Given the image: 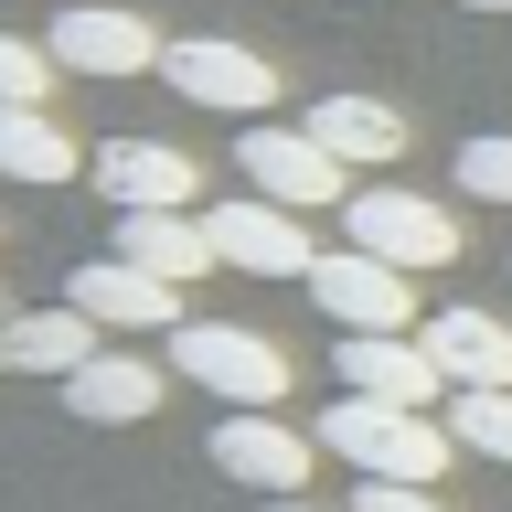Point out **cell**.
I'll list each match as a JSON object with an SVG mask.
<instances>
[{"label":"cell","mask_w":512,"mask_h":512,"mask_svg":"<svg viewBox=\"0 0 512 512\" xmlns=\"http://www.w3.org/2000/svg\"><path fill=\"white\" fill-rule=\"evenodd\" d=\"M320 448H331V459H352L363 480H438L459 438H448V416H427V406L331 395V406H320Z\"/></svg>","instance_id":"obj_1"},{"label":"cell","mask_w":512,"mask_h":512,"mask_svg":"<svg viewBox=\"0 0 512 512\" xmlns=\"http://www.w3.org/2000/svg\"><path fill=\"white\" fill-rule=\"evenodd\" d=\"M54 64L64 75H96V86H118V75H150L171 43L150 32V11H128V0H54Z\"/></svg>","instance_id":"obj_2"},{"label":"cell","mask_w":512,"mask_h":512,"mask_svg":"<svg viewBox=\"0 0 512 512\" xmlns=\"http://www.w3.org/2000/svg\"><path fill=\"white\" fill-rule=\"evenodd\" d=\"M171 363H182L203 395H224V406H278L288 395V352L267 342V331H235V320H182V331H171Z\"/></svg>","instance_id":"obj_3"},{"label":"cell","mask_w":512,"mask_h":512,"mask_svg":"<svg viewBox=\"0 0 512 512\" xmlns=\"http://www.w3.org/2000/svg\"><path fill=\"white\" fill-rule=\"evenodd\" d=\"M235 171H246V192H267V203H288V214L352 203V160L320 150L310 128H246V139H235Z\"/></svg>","instance_id":"obj_4"},{"label":"cell","mask_w":512,"mask_h":512,"mask_svg":"<svg viewBox=\"0 0 512 512\" xmlns=\"http://www.w3.org/2000/svg\"><path fill=\"white\" fill-rule=\"evenodd\" d=\"M310 427H278V406H224V427L203 438V459H214L235 491H256V502H278V491H299L310 480Z\"/></svg>","instance_id":"obj_5"},{"label":"cell","mask_w":512,"mask_h":512,"mask_svg":"<svg viewBox=\"0 0 512 512\" xmlns=\"http://www.w3.org/2000/svg\"><path fill=\"white\" fill-rule=\"evenodd\" d=\"M160 86L192 96V107H214V118H256L267 96H278V64L246 54V43H224V32H192L160 54Z\"/></svg>","instance_id":"obj_6"},{"label":"cell","mask_w":512,"mask_h":512,"mask_svg":"<svg viewBox=\"0 0 512 512\" xmlns=\"http://www.w3.org/2000/svg\"><path fill=\"white\" fill-rule=\"evenodd\" d=\"M310 299H320V320H342V331H416L406 267H395V256H374V246L320 256V267H310Z\"/></svg>","instance_id":"obj_7"},{"label":"cell","mask_w":512,"mask_h":512,"mask_svg":"<svg viewBox=\"0 0 512 512\" xmlns=\"http://www.w3.org/2000/svg\"><path fill=\"white\" fill-rule=\"evenodd\" d=\"M64 299H75L96 331H182V278H150V267H139V256H118V246L86 256Z\"/></svg>","instance_id":"obj_8"},{"label":"cell","mask_w":512,"mask_h":512,"mask_svg":"<svg viewBox=\"0 0 512 512\" xmlns=\"http://www.w3.org/2000/svg\"><path fill=\"white\" fill-rule=\"evenodd\" d=\"M352 246L395 256V267L416 278V267H448V256H459V224H448V203L384 182V192H352Z\"/></svg>","instance_id":"obj_9"},{"label":"cell","mask_w":512,"mask_h":512,"mask_svg":"<svg viewBox=\"0 0 512 512\" xmlns=\"http://www.w3.org/2000/svg\"><path fill=\"white\" fill-rule=\"evenodd\" d=\"M203 235H214V256H224V267H246V278H310V267H320L310 235H299V214H288V203H267V192L214 203V214H203Z\"/></svg>","instance_id":"obj_10"},{"label":"cell","mask_w":512,"mask_h":512,"mask_svg":"<svg viewBox=\"0 0 512 512\" xmlns=\"http://www.w3.org/2000/svg\"><path fill=\"white\" fill-rule=\"evenodd\" d=\"M331 363H342V395H384V406H438V395H459L416 331H342Z\"/></svg>","instance_id":"obj_11"},{"label":"cell","mask_w":512,"mask_h":512,"mask_svg":"<svg viewBox=\"0 0 512 512\" xmlns=\"http://www.w3.org/2000/svg\"><path fill=\"white\" fill-rule=\"evenodd\" d=\"M86 182L118 203V214H192V160L171 139H107L86 160Z\"/></svg>","instance_id":"obj_12"},{"label":"cell","mask_w":512,"mask_h":512,"mask_svg":"<svg viewBox=\"0 0 512 512\" xmlns=\"http://www.w3.org/2000/svg\"><path fill=\"white\" fill-rule=\"evenodd\" d=\"M64 406L86 416V427H139V416H160V363H139V352H96V363L64 374Z\"/></svg>","instance_id":"obj_13"},{"label":"cell","mask_w":512,"mask_h":512,"mask_svg":"<svg viewBox=\"0 0 512 512\" xmlns=\"http://www.w3.org/2000/svg\"><path fill=\"white\" fill-rule=\"evenodd\" d=\"M416 342L438 352L448 384H512V320H491V310H427Z\"/></svg>","instance_id":"obj_14"},{"label":"cell","mask_w":512,"mask_h":512,"mask_svg":"<svg viewBox=\"0 0 512 512\" xmlns=\"http://www.w3.org/2000/svg\"><path fill=\"white\" fill-rule=\"evenodd\" d=\"M299 128H310L320 150H342L352 171H384V160H406V118H395L384 96H352V86H342V96H320Z\"/></svg>","instance_id":"obj_15"},{"label":"cell","mask_w":512,"mask_h":512,"mask_svg":"<svg viewBox=\"0 0 512 512\" xmlns=\"http://www.w3.org/2000/svg\"><path fill=\"white\" fill-rule=\"evenodd\" d=\"M118 256H139L150 278H203V267H224L214 256V235H203V214H118V235H107Z\"/></svg>","instance_id":"obj_16"},{"label":"cell","mask_w":512,"mask_h":512,"mask_svg":"<svg viewBox=\"0 0 512 512\" xmlns=\"http://www.w3.org/2000/svg\"><path fill=\"white\" fill-rule=\"evenodd\" d=\"M0 331H11V363H22V374H54V384L107 352V331H96L75 299H64V310H22V320H0Z\"/></svg>","instance_id":"obj_17"},{"label":"cell","mask_w":512,"mask_h":512,"mask_svg":"<svg viewBox=\"0 0 512 512\" xmlns=\"http://www.w3.org/2000/svg\"><path fill=\"white\" fill-rule=\"evenodd\" d=\"M86 160H96V150L64 139L54 107H0V171H11V182H75Z\"/></svg>","instance_id":"obj_18"},{"label":"cell","mask_w":512,"mask_h":512,"mask_svg":"<svg viewBox=\"0 0 512 512\" xmlns=\"http://www.w3.org/2000/svg\"><path fill=\"white\" fill-rule=\"evenodd\" d=\"M448 438L480 459H512V384H459L448 395Z\"/></svg>","instance_id":"obj_19"},{"label":"cell","mask_w":512,"mask_h":512,"mask_svg":"<svg viewBox=\"0 0 512 512\" xmlns=\"http://www.w3.org/2000/svg\"><path fill=\"white\" fill-rule=\"evenodd\" d=\"M43 86H54V43L0 32V107H43Z\"/></svg>","instance_id":"obj_20"},{"label":"cell","mask_w":512,"mask_h":512,"mask_svg":"<svg viewBox=\"0 0 512 512\" xmlns=\"http://www.w3.org/2000/svg\"><path fill=\"white\" fill-rule=\"evenodd\" d=\"M459 192L470 203H512V139H470L459 150Z\"/></svg>","instance_id":"obj_21"},{"label":"cell","mask_w":512,"mask_h":512,"mask_svg":"<svg viewBox=\"0 0 512 512\" xmlns=\"http://www.w3.org/2000/svg\"><path fill=\"white\" fill-rule=\"evenodd\" d=\"M342 512H448V502H438V480H363Z\"/></svg>","instance_id":"obj_22"},{"label":"cell","mask_w":512,"mask_h":512,"mask_svg":"<svg viewBox=\"0 0 512 512\" xmlns=\"http://www.w3.org/2000/svg\"><path fill=\"white\" fill-rule=\"evenodd\" d=\"M267 512H320V502H299V491H278V502H267Z\"/></svg>","instance_id":"obj_23"},{"label":"cell","mask_w":512,"mask_h":512,"mask_svg":"<svg viewBox=\"0 0 512 512\" xmlns=\"http://www.w3.org/2000/svg\"><path fill=\"white\" fill-rule=\"evenodd\" d=\"M0 374H11V331H0Z\"/></svg>","instance_id":"obj_24"},{"label":"cell","mask_w":512,"mask_h":512,"mask_svg":"<svg viewBox=\"0 0 512 512\" xmlns=\"http://www.w3.org/2000/svg\"><path fill=\"white\" fill-rule=\"evenodd\" d=\"M470 11H512V0H470Z\"/></svg>","instance_id":"obj_25"}]
</instances>
